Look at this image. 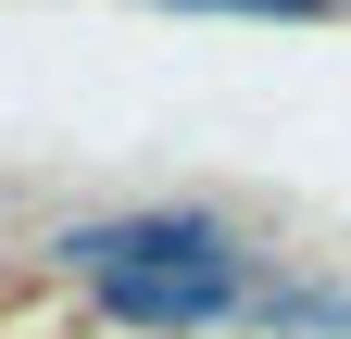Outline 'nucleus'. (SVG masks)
Listing matches in <instances>:
<instances>
[{"mask_svg": "<svg viewBox=\"0 0 351 339\" xmlns=\"http://www.w3.org/2000/svg\"><path fill=\"white\" fill-rule=\"evenodd\" d=\"M75 277H239L263 251H239L226 214H201V201H151V214H88L51 239Z\"/></svg>", "mask_w": 351, "mask_h": 339, "instance_id": "nucleus-1", "label": "nucleus"}, {"mask_svg": "<svg viewBox=\"0 0 351 339\" xmlns=\"http://www.w3.org/2000/svg\"><path fill=\"white\" fill-rule=\"evenodd\" d=\"M88 289H101V314H113V327L201 339V327H226V314L263 302V264H239V277H88Z\"/></svg>", "mask_w": 351, "mask_h": 339, "instance_id": "nucleus-2", "label": "nucleus"}, {"mask_svg": "<svg viewBox=\"0 0 351 339\" xmlns=\"http://www.w3.org/2000/svg\"><path fill=\"white\" fill-rule=\"evenodd\" d=\"M189 13H326V0H189Z\"/></svg>", "mask_w": 351, "mask_h": 339, "instance_id": "nucleus-3", "label": "nucleus"}]
</instances>
